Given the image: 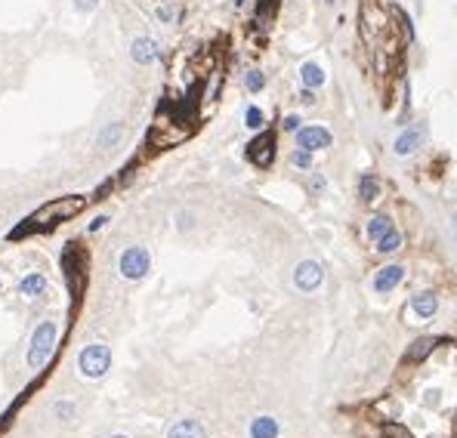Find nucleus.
<instances>
[{"mask_svg":"<svg viewBox=\"0 0 457 438\" xmlns=\"http://www.w3.org/2000/svg\"><path fill=\"white\" fill-rule=\"evenodd\" d=\"M56 340H59V324L53 318H50V321H40L35 327L28 349H25V367H28L31 374H37V370H44L50 365V358H53V352H56Z\"/></svg>","mask_w":457,"mask_h":438,"instance_id":"obj_1","label":"nucleus"},{"mask_svg":"<svg viewBox=\"0 0 457 438\" xmlns=\"http://www.w3.org/2000/svg\"><path fill=\"white\" fill-rule=\"evenodd\" d=\"M108 367H112V349H108L105 343H87V346L81 349V355H78L81 377L99 380V377L108 374Z\"/></svg>","mask_w":457,"mask_h":438,"instance_id":"obj_2","label":"nucleus"},{"mask_svg":"<svg viewBox=\"0 0 457 438\" xmlns=\"http://www.w3.org/2000/svg\"><path fill=\"white\" fill-rule=\"evenodd\" d=\"M151 268V254L142 244H130V247L121 250V256H117V272H121L127 281H142V278L149 275Z\"/></svg>","mask_w":457,"mask_h":438,"instance_id":"obj_3","label":"nucleus"},{"mask_svg":"<svg viewBox=\"0 0 457 438\" xmlns=\"http://www.w3.org/2000/svg\"><path fill=\"white\" fill-rule=\"evenodd\" d=\"M83 204H87L83 198H59L53 204H47L44 210H37L31 219H35V225H56V223H62V219L81 213Z\"/></svg>","mask_w":457,"mask_h":438,"instance_id":"obj_4","label":"nucleus"},{"mask_svg":"<svg viewBox=\"0 0 457 438\" xmlns=\"http://www.w3.org/2000/svg\"><path fill=\"white\" fill-rule=\"evenodd\" d=\"M321 284H325V268L316 259H303V263L294 266V288L300 293H316Z\"/></svg>","mask_w":457,"mask_h":438,"instance_id":"obj_5","label":"nucleus"},{"mask_svg":"<svg viewBox=\"0 0 457 438\" xmlns=\"http://www.w3.org/2000/svg\"><path fill=\"white\" fill-rule=\"evenodd\" d=\"M420 146H427V127L423 124H414V127H408V130H402L399 136H395V155L399 158H405V155H414Z\"/></svg>","mask_w":457,"mask_h":438,"instance_id":"obj_6","label":"nucleus"},{"mask_svg":"<svg viewBox=\"0 0 457 438\" xmlns=\"http://www.w3.org/2000/svg\"><path fill=\"white\" fill-rule=\"evenodd\" d=\"M248 158L257 167H269V164H272V158H275V136H272V133H260V136L248 146Z\"/></svg>","mask_w":457,"mask_h":438,"instance_id":"obj_7","label":"nucleus"},{"mask_svg":"<svg viewBox=\"0 0 457 438\" xmlns=\"http://www.w3.org/2000/svg\"><path fill=\"white\" fill-rule=\"evenodd\" d=\"M164 438H207V426L198 417H180L176 423L167 426Z\"/></svg>","mask_w":457,"mask_h":438,"instance_id":"obj_8","label":"nucleus"},{"mask_svg":"<svg viewBox=\"0 0 457 438\" xmlns=\"http://www.w3.org/2000/svg\"><path fill=\"white\" fill-rule=\"evenodd\" d=\"M439 309V297L433 290H420L411 297V318L414 321H429Z\"/></svg>","mask_w":457,"mask_h":438,"instance_id":"obj_9","label":"nucleus"},{"mask_svg":"<svg viewBox=\"0 0 457 438\" xmlns=\"http://www.w3.org/2000/svg\"><path fill=\"white\" fill-rule=\"evenodd\" d=\"M297 146L303 151H321L331 146V133L325 127H300L297 130Z\"/></svg>","mask_w":457,"mask_h":438,"instance_id":"obj_10","label":"nucleus"},{"mask_svg":"<svg viewBox=\"0 0 457 438\" xmlns=\"http://www.w3.org/2000/svg\"><path fill=\"white\" fill-rule=\"evenodd\" d=\"M248 435L250 438H278L282 435V423L272 414H260L248 423Z\"/></svg>","mask_w":457,"mask_h":438,"instance_id":"obj_11","label":"nucleus"},{"mask_svg":"<svg viewBox=\"0 0 457 438\" xmlns=\"http://www.w3.org/2000/svg\"><path fill=\"white\" fill-rule=\"evenodd\" d=\"M402 278H405V266H383L380 272L374 275V290L377 293H389V290H395L402 284Z\"/></svg>","mask_w":457,"mask_h":438,"instance_id":"obj_12","label":"nucleus"},{"mask_svg":"<svg viewBox=\"0 0 457 438\" xmlns=\"http://www.w3.org/2000/svg\"><path fill=\"white\" fill-rule=\"evenodd\" d=\"M47 288H50L47 275L31 272V275H25V278H22L19 293H22V297H28V300H37V297H44V293H47Z\"/></svg>","mask_w":457,"mask_h":438,"instance_id":"obj_13","label":"nucleus"},{"mask_svg":"<svg viewBox=\"0 0 457 438\" xmlns=\"http://www.w3.org/2000/svg\"><path fill=\"white\" fill-rule=\"evenodd\" d=\"M433 349H436V340H433V336H420V340L411 343V349L405 352V358H408L411 365H420L423 358L433 355Z\"/></svg>","mask_w":457,"mask_h":438,"instance_id":"obj_14","label":"nucleus"},{"mask_svg":"<svg viewBox=\"0 0 457 438\" xmlns=\"http://www.w3.org/2000/svg\"><path fill=\"white\" fill-rule=\"evenodd\" d=\"M130 53H133V59H137L139 65H149V62H155L158 59V49H155V40L151 37H137Z\"/></svg>","mask_w":457,"mask_h":438,"instance_id":"obj_15","label":"nucleus"},{"mask_svg":"<svg viewBox=\"0 0 457 438\" xmlns=\"http://www.w3.org/2000/svg\"><path fill=\"white\" fill-rule=\"evenodd\" d=\"M124 133H127V127H124L121 121H115V124H108V127H103V130H99L96 142H99V146H103V148H115L117 142L124 139Z\"/></svg>","mask_w":457,"mask_h":438,"instance_id":"obj_16","label":"nucleus"},{"mask_svg":"<svg viewBox=\"0 0 457 438\" xmlns=\"http://www.w3.org/2000/svg\"><path fill=\"white\" fill-rule=\"evenodd\" d=\"M389 232H393V219H389V216L377 213V216L368 219V238H371V241H380V238H383V235H389Z\"/></svg>","mask_w":457,"mask_h":438,"instance_id":"obj_17","label":"nucleus"},{"mask_svg":"<svg viewBox=\"0 0 457 438\" xmlns=\"http://www.w3.org/2000/svg\"><path fill=\"white\" fill-rule=\"evenodd\" d=\"M300 78H303V83H306V87L312 90V87H321V83H325V71H321L316 62H306V65L300 69Z\"/></svg>","mask_w":457,"mask_h":438,"instance_id":"obj_18","label":"nucleus"},{"mask_svg":"<svg viewBox=\"0 0 457 438\" xmlns=\"http://www.w3.org/2000/svg\"><path fill=\"white\" fill-rule=\"evenodd\" d=\"M50 410H53V417H56V420L69 423V420H71L74 414H78V404L69 401V398H59V401H53V408H50Z\"/></svg>","mask_w":457,"mask_h":438,"instance_id":"obj_19","label":"nucleus"},{"mask_svg":"<svg viewBox=\"0 0 457 438\" xmlns=\"http://www.w3.org/2000/svg\"><path fill=\"white\" fill-rule=\"evenodd\" d=\"M399 247H402V235L395 232V229L389 232V235H383V238L377 241V250H380V254H395Z\"/></svg>","mask_w":457,"mask_h":438,"instance_id":"obj_20","label":"nucleus"},{"mask_svg":"<svg viewBox=\"0 0 457 438\" xmlns=\"http://www.w3.org/2000/svg\"><path fill=\"white\" fill-rule=\"evenodd\" d=\"M383 438H414V432L402 423H383Z\"/></svg>","mask_w":457,"mask_h":438,"instance_id":"obj_21","label":"nucleus"},{"mask_svg":"<svg viewBox=\"0 0 457 438\" xmlns=\"http://www.w3.org/2000/svg\"><path fill=\"white\" fill-rule=\"evenodd\" d=\"M359 191H361V198H365V201H374L377 198V179H374V176H361V179H359Z\"/></svg>","mask_w":457,"mask_h":438,"instance_id":"obj_22","label":"nucleus"},{"mask_svg":"<svg viewBox=\"0 0 457 438\" xmlns=\"http://www.w3.org/2000/svg\"><path fill=\"white\" fill-rule=\"evenodd\" d=\"M244 124H248L250 130H263V112H260V108H248V112H244Z\"/></svg>","mask_w":457,"mask_h":438,"instance_id":"obj_23","label":"nucleus"},{"mask_svg":"<svg viewBox=\"0 0 457 438\" xmlns=\"http://www.w3.org/2000/svg\"><path fill=\"white\" fill-rule=\"evenodd\" d=\"M294 167H300V170H312V151H303V148H297L294 151Z\"/></svg>","mask_w":457,"mask_h":438,"instance_id":"obj_24","label":"nucleus"},{"mask_svg":"<svg viewBox=\"0 0 457 438\" xmlns=\"http://www.w3.org/2000/svg\"><path fill=\"white\" fill-rule=\"evenodd\" d=\"M244 83H248V90L250 93H260L263 90V83H266V78L260 71H248V78H244Z\"/></svg>","mask_w":457,"mask_h":438,"instance_id":"obj_25","label":"nucleus"},{"mask_svg":"<svg viewBox=\"0 0 457 438\" xmlns=\"http://www.w3.org/2000/svg\"><path fill=\"white\" fill-rule=\"evenodd\" d=\"M325 185H328V182H325V176H321V173H312V176H309V189L316 191V195H321V191H325Z\"/></svg>","mask_w":457,"mask_h":438,"instance_id":"obj_26","label":"nucleus"},{"mask_svg":"<svg viewBox=\"0 0 457 438\" xmlns=\"http://www.w3.org/2000/svg\"><path fill=\"white\" fill-rule=\"evenodd\" d=\"M192 225H195V216H192V213H180V219H176V229H180V232H189Z\"/></svg>","mask_w":457,"mask_h":438,"instance_id":"obj_27","label":"nucleus"},{"mask_svg":"<svg viewBox=\"0 0 457 438\" xmlns=\"http://www.w3.org/2000/svg\"><path fill=\"white\" fill-rule=\"evenodd\" d=\"M99 6V0H74V10H81V13H93Z\"/></svg>","mask_w":457,"mask_h":438,"instance_id":"obj_28","label":"nucleus"},{"mask_svg":"<svg viewBox=\"0 0 457 438\" xmlns=\"http://www.w3.org/2000/svg\"><path fill=\"white\" fill-rule=\"evenodd\" d=\"M284 130H300V117L297 114H287L284 117Z\"/></svg>","mask_w":457,"mask_h":438,"instance_id":"obj_29","label":"nucleus"},{"mask_svg":"<svg viewBox=\"0 0 457 438\" xmlns=\"http://www.w3.org/2000/svg\"><path fill=\"white\" fill-rule=\"evenodd\" d=\"M300 102H303V105H316V93H312V90L306 87V90L300 93Z\"/></svg>","mask_w":457,"mask_h":438,"instance_id":"obj_30","label":"nucleus"},{"mask_svg":"<svg viewBox=\"0 0 457 438\" xmlns=\"http://www.w3.org/2000/svg\"><path fill=\"white\" fill-rule=\"evenodd\" d=\"M105 225H108V216H96L90 223V232H99V229H105Z\"/></svg>","mask_w":457,"mask_h":438,"instance_id":"obj_31","label":"nucleus"},{"mask_svg":"<svg viewBox=\"0 0 457 438\" xmlns=\"http://www.w3.org/2000/svg\"><path fill=\"white\" fill-rule=\"evenodd\" d=\"M158 19H161V22H170L173 13H170V10H158Z\"/></svg>","mask_w":457,"mask_h":438,"instance_id":"obj_32","label":"nucleus"},{"mask_svg":"<svg viewBox=\"0 0 457 438\" xmlns=\"http://www.w3.org/2000/svg\"><path fill=\"white\" fill-rule=\"evenodd\" d=\"M108 438H130V435H127V432H115V435H108Z\"/></svg>","mask_w":457,"mask_h":438,"instance_id":"obj_33","label":"nucleus"},{"mask_svg":"<svg viewBox=\"0 0 457 438\" xmlns=\"http://www.w3.org/2000/svg\"><path fill=\"white\" fill-rule=\"evenodd\" d=\"M451 229H454V235H457V213L451 216Z\"/></svg>","mask_w":457,"mask_h":438,"instance_id":"obj_34","label":"nucleus"},{"mask_svg":"<svg viewBox=\"0 0 457 438\" xmlns=\"http://www.w3.org/2000/svg\"><path fill=\"white\" fill-rule=\"evenodd\" d=\"M0 290H4V281H0Z\"/></svg>","mask_w":457,"mask_h":438,"instance_id":"obj_35","label":"nucleus"},{"mask_svg":"<svg viewBox=\"0 0 457 438\" xmlns=\"http://www.w3.org/2000/svg\"><path fill=\"white\" fill-rule=\"evenodd\" d=\"M328 4H334V0H328Z\"/></svg>","mask_w":457,"mask_h":438,"instance_id":"obj_36","label":"nucleus"}]
</instances>
